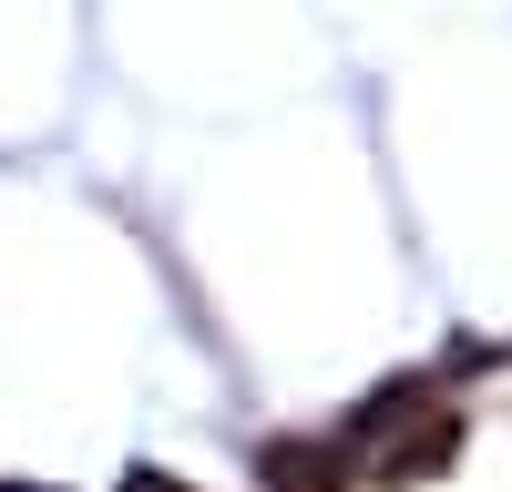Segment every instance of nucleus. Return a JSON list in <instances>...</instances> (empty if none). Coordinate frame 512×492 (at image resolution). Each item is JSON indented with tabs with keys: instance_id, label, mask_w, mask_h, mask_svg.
<instances>
[{
	"instance_id": "7ed1b4c3",
	"label": "nucleus",
	"mask_w": 512,
	"mask_h": 492,
	"mask_svg": "<svg viewBox=\"0 0 512 492\" xmlns=\"http://www.w3.org/2000/svg\"><path fill=\"white\" fill-rule=\"evenodd\" d=\"M123 492H185V482H164V472L144 462V472H123Z\"/></svg>"
},
{
	"instance_id": "f257e3e1",
	"label": "nucleus",
	"mask_w": 512,
	"mask_h": 492,
	"mask_svg": "<svg viewBox=\"0 0 512 492\" xmlns=\"http://www.w3.org/2000/svg\"><path fill=\"white\" fill-rule=\"evenodd\" d=\"M256 482L267 492H349L359 482V441L349 431H277L256 451Z\"/></svg>"
},
{
	"instance_id": "f03ea898",
	"label": "nucleus",
	"mask_w": 512,
	"mask_h": 492,
	"mask_svg": "<svg viewBox=\"0 0 512 492\" xmlns=\"http://www.w3.org/2000/svg\"><path fill=\"white\" fill-rule=\"evenodd\" d=\"M451 462H461V410H431V421H410V431L369 462V482H379V492H410V482H431V472H451Z\"/></svg>"
},
{
	"instance_id": "20e7f679",
	"label": "nucleus",
	"mask_w": 512,
	"mask_h": 492,
	"mask_svg": "<svg viewBox=\"0 0 512 492\" xmlns=\"http://www.w3.org/2000/svg\"><path fill=\"white\" fill-rule=\"evenodd\" d=\"M0 492H52V482H0Z\"/></svg>"
}]
</instances>
